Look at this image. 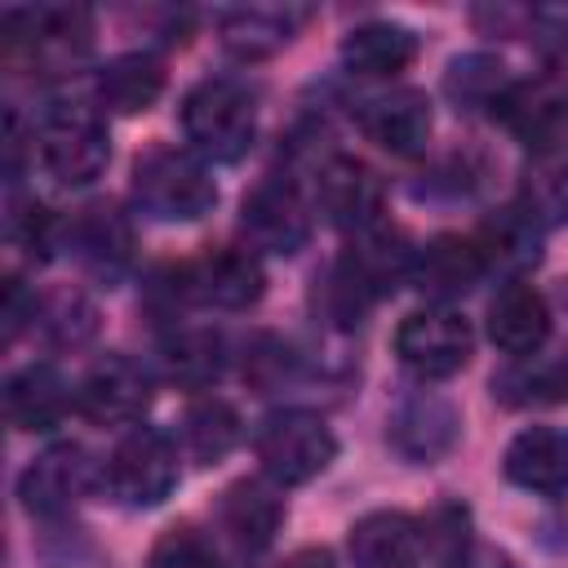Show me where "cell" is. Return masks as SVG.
I'll return each instance as SVG.
<instances>
[{"label":"cell","mask_w":568,"mask_h":568,"mask_svg":"<svg viewBox=\"0 0 568 568\" xmlns=\"http://www.w3.org/2000/svg\"><path fill=\"white\" fill-rule=\"evenodd\" d=\"M488 262L479 253L475 240H462V235H435L422 253H417V266H413V280L422 293L430 297H462L470 293L479 280H484Z\"/></svg>","instance_id":"7402d4cb"},{"label":"cell","mask_w":568,"mask_h":568,"mask_svg":"<svg viewBox=\"0 0 568 568\" xmlns=\"http://www.w3.org/2000/svg\"><path fill=\"white\" fill-rule=\"evenodd\" d=\"M537 222L524 213V209H501L497 217H488L484 222V231H479V253H484V262L493 266V262H506V266H528V262H537Z\"/></svg>","instance_id":"4dcf8cb0"},{"label":"cell","mask_w":568,"mask_h":568,"mask_svg":"<svg viewBox=\"0 0 568 568\" xmlns=\"http://www.w3.org/2000/svg\"><path fill=\"white\" fill-rule=\"evenodd\" d=\"M36 328L53 342V346H80L93 337L98 328V311L84 293L75 288H58V293H44L40 306H36Z\"/></svg>","instance_id":"1f68e13d"},{"label":"cell","mask_w":568,"mask_h":568,"mask_svg":"<svg viewBox=\"0 0 568 568\" xmlns=\"http://www.w3.org/2000/svg\"><path fill=\"white\" fill-rule=\"evenodd\" d=\"M284 568H333L328 550H297L293 559H284Z\"/></svg>","instance_id":"8d00e7d4"},{"label":"cell","mask_w":568,"mask_h":568,"mask_svg":"<svg viewBox=\"0 0 568 568\" xmlns=\"http://www.w3.org/2000/svg\"><path fill=\"white\" fill-rule=\"evenodd\" d=\"M302 22V9H280V4H248L222 13V44L235 58H271L280 53Z\"/></svg>","instance_id":"484cf974"},{"label":"cell","mask_w":568,"mask_h":568,"mask_svg":"<svg viewBox=\"0 0 568 568\" xmlns=\"http://www.w3.org/2000/svg\"><path fill=\"white\" fill-rule=\"evenodd\" d=\"M111 160V138L98 111L53 106L40 124V164L62 186H89Z\"/></svg>","instance_id":"5b68a950"},{"label":"cell","mask_w":568,"mask_h":568,"mask_svg":"<svg viewBox=\"0 0 568 568\" xmlns=\"http://www.w3.org/2000/svg\"><path fill=\"white\" fill-rule=\"evenodd\" d=\"M519 209L537 226L568 222V142L532 146V155L519 169Z\"/></svg>","instance_id":"603a6c76"},{"label":"cell","mask_w":568,"mask_h":568,"mask_svg":"<svg viewBox=\"0 0 568 568\" xmlns=\"http://www.w3.org/2000/svg\"><path fill=\"white\" fill-rule=\"evenodd\" d=\"M373 302H377V288L364 280V271H359L351 257H337V262L324 271L320 288H315V306H320V315H324L333 328H342V333L359 328Z\"/></svg>","instance_id":"f1b7e54d"},{"label":"cell","mask_w":568,"mask_h":568,"mask_svg":"<svg viewBox=\"0 0 568 568\" xmlns=\"http://www.w3.org/2000/svg\"><path fill=\"white\" fill-rule=\"evenodd\" d=\"M386 439L395 444V453H404L408 462H435L439 453L453 448L457 439V413L453 404H444L439 395H413L395 408Z\"/></svg>","instance_id":"44dd1931"},{"label":"cell","mask_w":568,"mask_h":568,"mask_svg":"<svg viewBox=\"0 0 568 568\" xmlns=\"http://www.w3.org/2000/svg\"><path fill=\"white\" fill-rule=\"evenodd\" d=\"M133 204L155 222H195L217 204V182L195 155L151 146L133 164Z\"/></svg>","instance_id":"3957f363"},{"label":"cell","mask_w":568,"mask_h":568,"mask_svg":"<svg viewBox=\"0 0 568 568\" xmlns=\"http://www.w3.org/2000/svg\"><path fill=\"white\" fill-rule=\"evenodd\" d=\"M351 568H422V528L404 510H373L346 537Z\"/></svg>","instance_id":"e0dca14e"},{"label":"cell","mask_w":568,"mask_h":568,"mask_svg":"<svg viewBox=\"0 0 568 568\" xmlns=\"http://www.w3.org/2000/svg\"><path fill=\"white\" fill-rule=\"evenodd\" d=\"M146 404H151V377L129 355H102L75 390V408L98 426H133L146 413Z\"/></svg>","instance_id":"30bf717a"},{"label":"cell","mask_w":568,"mask_h":568,"mask_svg":"<svg viewBox=\"0 0 568 568\" xmlns=\"http://www.w3.org/2000/svg\"><path fill=\"white\" fill-rule=\"evenodd\" d=\"M501 470L510 484H519L537 497L568 493V435H559L550 426L519 430L501 453Z\"/></svg>","instance_id":"2e32d148"},{"label":"cell","mask_w":568,"mask_h":568,"mask_svg":"<svg viewBox=\"0 0 568 568\" xmlns=\"http://www.w3.org/2000/svg\"><path fill=\"white\" fill-rule=\"evenodd\" d=\"M280 524H284V501L257 479L231 484L222 493V501H217V528L226 532V541H235L248 555L266 550L275 541Z\"/></svg>","instance_id":"d6986e66"},{"label":"cell","mask_w":568,"mask_h":568,"mask_svg":"<svg viewBox=\"0 0 568 568\" xmlns=\"http://www.w3.org/2000/svg\"><path fill=\"white\" fill-rule=\"evenodd\" d=\"M160 364H164V377L182 390H204L222 377V364H226V346L213 328H178L160 342Z\"/></svg>","instance_id":"4316f807"},{"label":"cell","mask_w":568,"mask_h":568,"mask_svg":"<svg viewBox=\"0 0 568 568\" xmlns=\"http://www.w3.org/2000/svg\"><path fill=\"white\" fill-rule=\"evenodd\" d=\"M71 404V386L53 364H27L4 386V417L13 430H53Z\"/></svg>","instance_id":"ffe728a7"},{"label":"cell","mask_w":568,"mask_h":568,"mask_svg":"<svg viewBox=\"0 0 568 568\" xmlns=\"http://www.w3.org/2000/svg\"><path fill=\"white\" fill-rule=\"evenodd\" d=\"M0 44L9 67H27L40 75H62L80 67L93 49V13L84 4H31L9 9L0 22Z\"/></svg>","instance_id":"6da1fadb"},{"label":"cell","mask_w":568,"mask_h":568,"mask_svg":"<svg viewBox=\"0 0 568 568\" xmlns=\"http://www.w3.org/2000/svg\"><path fill=\"white\" fill-rule=\"evenodd\" d=\"M98 106L115 115H138L164 93V67L151 53H120L93 80Z\"/></svg>","instance_id":"d4e9b609"},{"label":"cell","mask_w":568,"mask_h":568,"mask_svg":"<svg viewBox=\"0 0 568 568\" xmlns=\"http://www.w3.org/2000/svg\"><path fill=\"white\" fill-rule=\"evenodd\" d=\"M240 226L248 235L253 248L262 253H297L311 235V217H306V204L297 195V186L288 178H262L248 195H244V209H240Z\"/></svg>","instance_id":"9c48e42d"},{"label":"cell","mask_w":568,"mask_h":568,"mask_svg":"<svg viewBox=\"0 0 568 568\" xmlns=\"http://www.w3.org/2000/svg\"><path fill=\"white\" fill-rule=\"evenodd\" d=\"M151 568H217V550L195 528H169L151 546Z\"/></svg>","instance_id":"836d02e7"},{"label":"cell","mask_w":568,"mask_h":568,"mask_svg":"<svg viewBox=\"0 0 568 568\" xmlns=\"http://www.w3.org/2000/svg\"><path fill=\"white\" fill-rule=\"evenodd\" d=\"M67 248L89 275L115 284L133 262V226L115 204H84L67 226Z\"/></svg>","instance_id":"7c38bea8"},{"label":"cell","mask_w":568,"mask_h":568,"mask_svg":"<svg viewBox=\"0 0 568 568\" xmlns=\"http://www.w3.org/2000/svg\"><path fill=\"white\" fill-rule=\"evenodd\" d=\"M475 346L470 320L462 311L448 306H426L399 320L395 328V355L404 368H413L417 377H453L457 368H466Z\"/></svg>","instance_id":"52a82bcc"},{"label":"cell","mask_w":568,"mask_h":568,"mask_svg":"<svg viewBox=\"0 0 568 568\" xmlns=\"http://www.w3.org/2000/svg\"><path fill=\"white\" fill-rule=\"evenodd\" d=\"M493 115H501V124L515 129L528 146L568 142V84L564 80L510 84V93L501 98Z\"/></svg>","instance_id":"ac0fdd59"},{"label":"cell","mask_w":568,"mask_h":568,"mask_svg":"<svg viewBox=\"0 0 568 568\" xmlns=\"http://www.w3.org/2000/svg\"><path fill=\"white\" fill-rule=\"evenodd\" d=\"M253 453H257L262 470L275 484L293 488V484H306L320 470H328V462L337 457V439H333V430H328V422L320 413L284 408V413H271L257 426Z\"/></svg>","instance_id":"277c9868"},{"label":"cell","mask_w":568,"mask_h":568,"mask_svg":"<svg viewBox=\"0 0 568 568\" xmlns=\"http://www.w3.org/2000/svg\"><path fill=\"white\" fill-rule=\"evenodd\" d=\"M182 133L204 160H240L257 133V102L240 80L213 75L182 98Z\"/></svg>","instance_id":"7a4b0ae2"},{"label":"cell","mask_w":568,"mask_h":568,"mask_svg":"<svg viewBox=\"0 0 568 568\" xmlns=\"http://www.w3.org/2000/svg\"><path fill=\"white\" fill-rule=\"evenodd\" d=\"M98 470L80 444H53L44 448L18 479V501L31 515H62L93 488Z\"/></svg>","instance_id":"8fae6325"},{"label":"cell","mask_w":568,"mask_h":568,"mask_svg":"<svg viewBox=\"0 0 568 568\" xmlns=\"http://www.w3.org/2000/svg\"><path fill=\"white\" fill-rule=\"evenodd\" d=\"M417 58V36L399 22H364L342 40V62L351 75L390 80Z\"/></svg>","instance_id":"cb8c5ba5"},{"label":"cell","mask_w":568,"mask_h":568,"mask_svg":"<svg viewBox=\"0 0 568 568\" xmlns=\"http://www.w3.org/2000/svg\"><path fill=\"white\" fill-rule=\"evenodd\" d=\"M528 395L532 399H568V355L550 368H541L537 377H528Z\"/></svg>","instance_id":"d590c367"},{"label":"cell","mask_w":568,"mask_h":568,"mask_svg":"<svg viewBox=\"0 0 568 568\" xmlns=\"http://www.w3.org/2000/svg\"><path fill=\"white\" fill-rule=\"evenodd\" d=\"M262 288H266V275L248 248H213L186 262L173 280V293L182 302L217 306V311H244L262 297Z\"/></svg>","instance_id":"ba28073f"},{"label":"cell","mask_w":568,"mask_h":568,"mask_svg":"<svg viewBox=\"0 0 568 568\" xmlns=\"http://www.w3.org/2000/svg\"><path fill=\"white\" fill-rule=\"evenodd\" d=\"M106 484L124 506H160L178 488V444L155 426H133L106 457Z\"/></svg>","instance_id":"8992f818"},{"label":"cell","mask_w":568,"mask_h":568,"mask_svg":"<svg viewBox=\"0 0 568 568\" xmlns=\"http://www.w3.org/2000/svg\"><path fill=\"white\" fill-rule=\"evenodd\" d=\"M417 528H422V550L435 568H466V546H470L466 506H435Z\"/></svg>","instance_id":"d6a6232c"},{"label":"cell","mask_w":568,"mask_h":568,"mask_svg":"<svg viewBox=\"0 0 568 568\" xmlns=\"http://www.w3.org/2000/svg\"><path fill=\"white\" fill-rule=\"evenodd\" d=\"M315 200L324 209V217L342 231H368L382 213V182L368 164L351 160V155H328L320 164V182H315Z\"/></svg>","instance_id":"5bb4252c"},{"label":"cell","mask_w":568,"mask_h":568,"mask_svg":"<svg viewBox=\"0 0 568 568\" xmlns=\"http://www.w3.org/2000/svg\"><path fill=\"white\" fill-rule=\"evenodd\" d=\"M444 89L457 106L466 111H479V106H501V98L510 93V80H506V67L488 53H466V58H453L448 62V75H444Z\"/></svg>","instance_id":"f546056e"},{"label":"cell","mask_w":568,"mask_h":568,"mask_svg":"<svg viewBox=\"0 0 568 568\" xmlns=\"http://www.w3.org/2000/svg\"><path fill=\"white\" fill-rule=\"evenodd\" d=\"M178 444L200 466L222 462L240 444V417H235V408L226 399H213V395L209 399H195L182 413V422H178Z\"/></svg>","instance_id":"83f0119b"},{"label":"cell","mask_w":568,"mask_h":568,"mask_svg":"<svg viewBox=\"0 0 568 568\" xmlns=\"http://www.w3.org/2000/svg\"><path fill=\"white\" fill-rule=\"evenodd\" d=\"M488 337L506 355L541 351L546 337H550V306H546V297L532 284H524V280L501 284L493 293V302H488Z\"/></svg>","instance_id":"9a60e30c"},{"label":"cell","mask_w":568,"mask_h":568,"mask_svg":"<svg viewBox=\"0 0 568 568\" xmlns=\"http://www.w3.org/2000/svg\"><path fill=\"white\" fill-rule=\"evenodd\" d=\"M9 231H13V240H22L27 248H44V244H49V213H44L40 204H31V209L13 213Z\"/></svg>","instance_id":"e575fe53"},{"label":"cell","mask_w":568,"mask_h":568,"mask_svg":"<svg viewBox=\"0 0 568 568\" xmlns=\"http://www.w3.org/2000/svg\"><path fill=\"white\" fill-rule=\"evenodd\" d=\"M355 124L368 142H377L390 155H417L430 142V102L417 89H390L368 102H359Z\"/></svg>","instance_id":"4fadbf2b"}]
</instances>
